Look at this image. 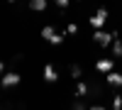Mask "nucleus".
I'll list each match as a JSON object with an SVG mask.
<instances>
[{"instance_id":"nucleus-1","label":"nucleus","mask_w":122,"mask_h":110,"mask_svg":"<svg viewBox=\"0 0 122 110\" xmlns=\"http://www.w3.org/2000/svg\"><path fill=\"white\" fill-rule=\"evenodd\" d=\"M115 37H120V34H117V32H105V29H95V34H93V42H95L98 47L107 49L110 44L115 42Z\"/></svg>"},{"instance_id":"nucleus-2","label":"nucleus","mask_w":122,"mask_h":110,"mask_svg":"<svg viewBox=\"0 0 122 110\" xmlns=\"http://www.w3.org/2000/svg\"><path fill=\"white\" fill-rule=\"evenodd\" d=\"M42 39L49 42V44H56V47H59L61 42H64V34H59L51 25H46V27H42Z\"/></svg>"},{"instance_id":"nucleus-3","label":"nucleus","mask_w":122,"mask_h":110,"mask_svg":"<svg viewBox=\"0 0 122 110\" xmlns=\"http://www.w3.org/2000/svg\"><path fill=\"white\" fill-rule=\"evenodd\" d=\"M107 17H110V12H107V7H98V10H95V15L90 17L88 22H90V27H95V29H100V27H103V25L107 22Z\"/></svg>"},{"instance_id":"nucleus-4","label":"nucleus","mask_w":122,"mask_h":110,"mask_svg":"<svg viewBox=\"0 0 122 110\" xmlns=\"http://www.w3.org/2000/svg\"><path fill=\"white\" fill-rule=\"evenodd\" d=\"M20 81H22V76H20V73H12V71L0 76V86H3V88H12V86H17Z\"/></svg>"},{"instance_id":"nucleus-5","label":"nucleus","mask_w":122,"mask_h":110,"mask_svg":"<svg viewBox=\"0 0 122 110\" xmlns=\"http://www.w3.org/2000/svg\"><path fill=\"white\" fill-rule=\"evenodd\" d=\"M42 76H44V81H46V83H56V81H59V73H56V68H54L51 64H46V66H44Z\"/></svg>"},{"instance_id":"nucleus-6","label":"nucleus","mask_w":122,"mask_h":110,"mask_svg":"<svg viewBox=\"0 0 122 110\" xmlns=\"http://www.w3.org/2000/svg\"><path fill=\"white\" fill-rule=\"evenodd\" d=\"M95 68H98L100 73H107V71H112V68H115V61H112V59H98V61H95Z\"/></svg>"},{"instance_id":"nucleus-7","label":"nucleus","mask_w":122,"mask_h":110,"mask_svg":"<svg viewBox=\"0 0 122 110\" xmlns=\"http://www.w3.org/2000/svg\"><path fill=\"white\" fill-rule=\"evenodd\" d=\"M105 78H107V83L112 86V88H120V86H122V73H117L115 68H112V71H107Z\"/></svg>"},{"instance_id":"nucleus-8","label":"nucleus","mask_w":122,"mask_h":110,"mask_svg":"<svg viewBox=\"0 0 122 110\" xmlns=\"http://www.w3.org/2000/svg\"><path fill=\"white\" fill-rule=\"evenodd\" d=\"M110 54H112L115 59H122V39L120 37H115V42L110 44Z\"/></svg>"},{"instance_id":"nucleus-9","label":"nucleus","mask_w":122,"mask_h":110,"mask_svg":"<svg viewBox=\"0 0 122 110\" xmlns=\"http://www.w3.org/2000/svg\"><path fill=\"white\" fill-rule=\"evenodd\" d=\"M46 0H29V10H34V12H44L46 10Z\"/></svg>"},{"instance_id":"nucleus-10","label":"nucleus","mask_w":122,"mask_h":110,"mask_svg":"<svg viewBox=\"0 0 122 110\" xmlns=\"http://www.w3.org/2000/svg\"><path fill=\"white\" fill-rule=\"evenodd\" d=\"M88 93H90V91H88V83H86V81H78V83H76V95H78V98H86Z\"/></svg>"},{"instance_id":"nucleus-11","label":"nucleus","mask_w":122,"mask_h":110,"mask_svg":"<svg viewBox=\"0 0 122 110\" xmlns=\"http://www.w3.org/2000/svg\"><path fill=\"white\" fill-rule=\"evenodd\" d=\"M81 76H83V68H81L78 64L71 66V78H76V81H81Z\"/></svg>"},{"instance_id":"nucleus-12","label":"nucleus","mask_w":122,"mask_h":110,"mask_svg":"<svg viewBox=\"0 0 122 110\" xmlns=\"http://www.w3.org/2000/svg\"><path fill=\"white\" fill-rule=\"evenodd\" d=\"M112 108H115V110H120V108H122V93H117V95L112 98Z\"/></svg>"},{"instance_id":"nucleus-13","label":"nucleus","mask_w":122,"mask_h":110,"mask_svg":"<svg viewBox=\"0 0 122 110\" xmlns=\"http://www.w3.org/2000/svg\"><path fill=\"white\" fill-rule=\"evenodd\" d=\"M68 3H71V0H54V5H56V7H61V10H66V7H68Z\"/></svg>"},{"instance_id":"nucleus-14","label":"nucleus","mask_w":122,"mask_h":110,"mask_svg":"<svg viewBox=\"0 0 122 110\" xmlns=\"http://www.w3.org/2000/svg\"><path fill=\"white\" fill-rule=\"evenodd\" d=\"M78 32V25H73V22H71L68 27H66V34H76Z\"/></svg>"},{"instance_id":"nucleus-15","label":"nucleus","mask_w":122,"mask_h":110,"mask_svg":"<svg viewBox=\"0 0 122 110\" xmlns=\"http://www.w3.org/2000/svg\"><path fill=\"white\" fill-rule=\"evenodd\" d=\"M3 73H5V64L0 61V76H3Z\"/></svg>"},{"instance_id":"nucleus-16","label":"nucleus","mask_w":122,"mask_h":110,"mask_svg":"<svg viewBox=\"0 0 122 110\" xmlns=\"http://www.w3.org/2000/svg\"><path fill=\"white\" fill-rule=\"evenodd\" d=\"M7 3H15V0H7Z\"/></svg>"},{"instance_id":"nucleus-17","label":"nucleus","mask_w":122,"mask_h":110,"mask_svg":"<svg viewBox=\"0 0 122 110\" xmlns=\"http://www.w3.org/2000/svg\"><path fill=\"white\" fill-rule=\"evenodd\" d=\"M78 3H81V0H78Z\"/></svg>"}]
</instances>
